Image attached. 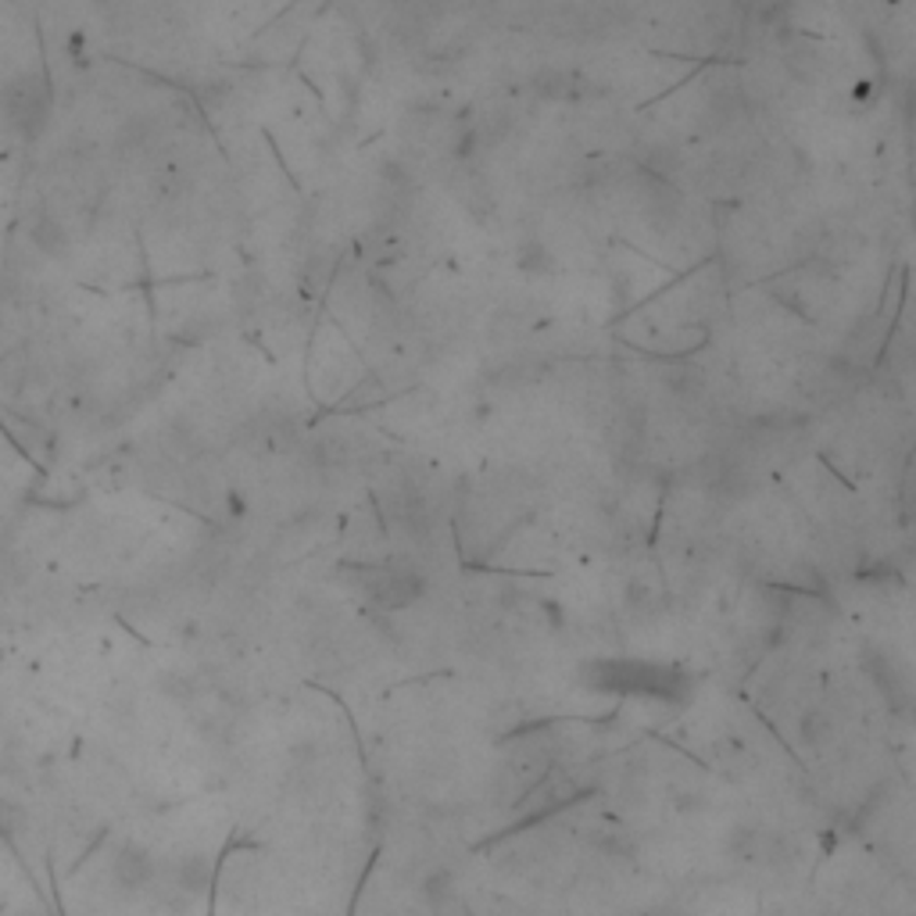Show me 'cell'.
<instances>
[{"instance_id":"cell-1","label":"cell","mask_w":916,"mask_h":916,"mask_svg":"<svg viewBox=\"0 0 916 916\" xmlns=\"http://www.w3.org/2000/svg\"><path fill=\"white\" fill-rule=\"evenodd\" d=\"M423 591H426L423 576L412 573V570H372L366 576L369 601L380 609H391V612L416 606V601L423 598Z\"/></svg>"},{"instance_id":"cell-2","label":"cell","mask_w":916,"mask_h":916,"mask_svg":"<svg viewBox=\"0 0 916 916\" xmlns=\"http://www.w3.org/2000/svg\"><path fill=\"white\" fill-rule=\"evenodd\" d=\"M4 111L11 125L25 136H36L47 122V90L36 80H19L8 86L4 94Z\"/></svg>"},{"instance_id":"cell-3","label":"cell","mask_w":916,"mask_h":916,"mask_svg":"<svg viewBox=\"0 0 916 916\" xmlns=\"http://www.w3.org/2000/svg\"><path fill=\"white\" fill-rule=\"evenodd\" d=\"M115 881L125 888V892H141L150 881H155V856L144 848V845H125L119 856H115Z\"/></svg>"},{"instance_id":"cell-4","label":"cell","mask_w":916,"mask_h":916,"mask_svg":"<svg viewBox=\"0 0 916 916\" xmlns=\"http://www.w3.org/2000/svg\"><path fill=\"white\" fill-rule=\"evenodd\" d=\"M29 236H33V244L44 251V255H50V258H61L69 251V233L61 230V225L50 219V216H40L33 222V230H29Z\"/></svg>"}]
</instances>
